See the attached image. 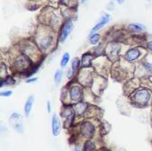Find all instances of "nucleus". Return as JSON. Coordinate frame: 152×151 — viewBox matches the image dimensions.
<instances>
[{"mask_svg": "<svg viewBox=\"0 0 152 151\" xmlns=\"http://www.w3.org/2000/svg\"><path fill=\"white\" fill-rule=\"evenodd\" d=\"M132 99L135 104H138L140 106L147 105L150 100V94L147 89L140 88L134 92Z\"/></svg>", "mask_w": 152, "mask_h": 151, "instance_id": "f257e3e1", "label": "nucleus"}, {"mask_svg": "<svg viewBox=\"0 0 152 151\" xmlns=\"http://www.w3.org/2000/svg\"><path fill=\"white\" fill-rule=\"evenodd\" d=\"M32 65L33 63L31 61V59L29 58L27 55H24V54L19 55L14 62L15 69L19 72H26L28 69H31Z\"/></svg>", "mask_w": 152, "mask_h": 151, "instance_id": "f03ea898", "label": "nucleus"}, {"mask_svg": "<svg viewBox=\"0 0 152 151\" xmlns=\"http://www.w3.org/2000/svg\"><path fill=\"white\" fill-rule=\"evenodd\" d=\"M81 135L87 139H91L96 134V127L94 123L90 120H85L80 125Z\"/></svg>", "mask_w": 152, "mask_h": 151, "instance_id": "7ed1b4c3", "label": "nucleus"}, {"mask_svg": "<svg viewBox=\"0 0 152 151\" xmlns=\"http://www.w3.org/2000/svg\"><path fill=\"white\" fill-rule=\"evenodd\" d=\"M10 123L12 124V126L17 132H19V133L23 132V120H22V116L20 114H18L16 112L13 113L10 117Z\"/></svg>", "mask_w": 152, "mask_h": 151, "instance_id": "20e7f679", "label": "nucleus"}, {"mask_svg": "<svg viewBox=\"0 0 152 151\" xmlns=\"http://www.w3.org/2000/svg\"><path fill=\"white\" fill-rule=\"evenodd\" d=\"M69 96L73 102L78 103L82 99V96H83L82 87L77 85H72L69 89Z\"/></svg>", "mask_w": 152, "mask_h": 151, "instance_id": "39448f33", "label": "nucleus"}, {"mask_svg": "<svg viewBox=\"0 0 152 151\" xmlns=\"http://www.w3.org/2000/svg\"><path fill=\"white\" fill-rule=\"evenodd\" d=\"M75 115V110L74 106L71 105H65L64 108L61 110V116L65 119V123H68L69 125L74 119Z\"/></svg>", "mask_w": 152, "mask_h": 151, "instance_id": "423d86ee", "label": "nucleus"}, {"mask_svg": "<svg viewBox=\"0 0 152 151\" xmlns=\"http://www.w3.org/2000/svg\"><path fill=\"white\" fill-rule=\"evenodd\" d=\"M72 27H73L72 21L71 20H68L65 23V24H64V26H63V28L61 30V33H60V34H59L58 40H59L60 42H64L66 41V39L68 38V36L69 35V34L71 32Z\"/></svg>", "mask_w": 152, "mask_h": 151, "instance_id": "0eeeda50", "label": "nucleus"}, {"mask_svg": "<svg viewBox=\"0 0 152 151\" xmlns=\"http://www.w3.org/2000/svg\"><path fill=\"white\" fill-rule=\"evenodd\" d=\"M51 130H52V134L54 136H58L61 131V126H60V122L59 119L57 114H53L52 120H51Z\"/></svg>", "mask_w": 152, "mask_h": 151, "instance_id": "6e6552de", "label": "nucleus"}, {"mask_svg": "<svg viewBox=\"0 0 152 151\" xmlns=\"http://www.w3.org/2000/svg\"><path fill=\"white\" fill-rule=\"evenodd\" d=\"M140 56V52L138 49L134 48V49H131L127 51L126 55H125V58L128 60V61L132 62L134 61L137 58H139V57Z\"/></svg>", "mask_w": 152, "mask_h": 151, "instance_id": "1a4fd4ad", "label": "nucleus"}, {"mask_svg": "<svg viewBox=\"0 0 152 151\" xmlns=\"http://www.w3.org/2000/svg\"><path fill=\"white\" fill-rule=\"evenodd\" d=\"M110 19H111V16H110L109 15H103L102 18H101V20H100V22L97 23L94 26V28L92 29V32H97L98 30H100L101 28H103V27L110 21Z\"/></svg>", "mask_w": 152, "mask_h": 151, "instance_id": "9d476101", "label": "nucleus"}, {"mask_svg": "<svg viewBox=\"0 0 152 151\" xmlns=\"http://www.w3.org/2000/svg\"><path fill=\"white\" fill-rule=\"evenodd\" d=\"M34 103V96H30L28 97V99L26 100L25 104H24V113H25L26 117H28L30 115V113H31Z\"/></svg>", "mask_w": 152, "mask_h": 151, "instance_id": "9b49d317", "label": "nucleus"}, {"mask_svg": "<svg viewBox=\"0 0 152 151\" xmlns=\"http://www.w3.org/2000/svg\"><path fill=\"white\" fill-rule=\"evenodd\" d=\"M92 59H93V55L91 53H85L82 56V59H81V66L85 69L89 68L91 66V62H92Z\"/></svg>", "mask_w": 152, "mask_h": 151, "instance_id": "f8f14e48", "label": "nucleus"}, {"mask_svg": "<svg viewBox=\"0 0 152 151\" xmlns=\"http://www.w3.org/2000/svg\"><path fill=\"white\" fill-rule=\"evenodd\" d=\"M88 105L87 104H84V103H77L76 105H74V109H75V112L77 115L81 116L83 115L86 112V109H87Z\"/></svg>", "mask_w": 152, "mask_h": 151, "instance_id": "ddd939ff", "label": "nucleus"}, {"mask_svg": "<svg viewBox=\"0 0 152 151\" xmlns=\"http://www.w3.org/2000/svg\"><path fill=\"white\" fill-rule=\"evenodd\" d=\"M84 151H96V146L92 139H88L84 145Z\"/></svg>", "mask_w": 152, "mask_h": 151, "instance_id": "4468645a", "label": "nucleus"}, {"mask_svg": "<svg viewBox=\"0 0 152 151\" xmlns=\"http://www.w3.org/2000/svg\"><path fill=\"white\" fill-rule=\"evenodd\" d=\"M15 84V80L12 77H5V79H2V81H1V86L12 85Z\"/></svg>", "mask_w": 152, "mask_h": 151, "instance_id": "2eb2a0df", "label": "nucleus"}, {"mask_svg": "<svg viewBox=\"0 0 152 151\" xmlns=\"http://www.w3.org/2000/svg\"><path fill=\"white\" fill-rule=\"evenodd\" d=\"M62 77H63V72L61 70H57L54 74V81L57 85H58L62 80Z\"/></svg>", "mask_w": 152, "mask_h": 151, "instance_id": "dca6fc26", "label": "nucleus"}, {"mask_svg": "<svg viewBox=\"0 0 152 151\" xmlns=\"http://www.w3.org/2000/svg\"><path fill=\"white\" fill-rule=\"evenodd\" d=\"M69 58H70L69 54L68 52H66V53L62 56L61 60H60V66H61L62 68H65V67L67 66V64L69 63Z\"/></svg>", "mask_w": 152, "mask_h": 151, "instance_id": "f3484780", "label": "nucleus"}, {"mask_svg": "<svg viewBox=\"0 0 152 151\" xmlns=\"http://www.w3.org/2000/svg\"><path fill=\"white\" fill-rule=\"evenodd\" d=\"M130 29L133 32H140L145 29V27L141 24H139V23H132L130 25Z\"/></svg>", "mask_w": 152, "mask_h": 151, "instance_id": "a211bd4d", "label": "nucleus"}, {"mask_svg": "<svg viewBox=\"0 0 152 151\" xmlns=\"http://www.w3.org/2000/svg\"><path fill=\"white\" fill-rule=\"evenodd\" d=\"M79 64H80V61H79V59L77 58H73L72 60V62H71V69L73 70V72L77 71L79 68Z\"/></svg>", "mask_w": 152, "mask_h": 151, "instance_id": "6ab92c4d", "label": "nucleus"}, {"mask_svg": "<svg viewBox=\"0 0 152 151\" xmlns=\"http://www.w3.org/2000/svg\"><path fill=\"white\" fill-rule=\"evenodd\" d=\"M99 40H100V35L99 34H93L92 36L89 38V42H90L91 44H96V43H98Z\"/></svg>", "mask_w": 152, "mask_h": 151, "instance_id": "aec40b11", "label": "nucleus"}, {"mask_svg": "<svg viewBox=\"0 0 152 151\" xmlns=\"http://www.w3.org/2000/svg\"><path fill=\"white\" fill-rule=\"evenodd\" d=\"M119 50H120V48H119L118 46H113V47L112 48L110 54L113 56V57H116V56L118 55V53H119Z\"/></svg>", "mask_w": 152, "mask_h": 151, "instance_id": "412c9836", "label": "nucleus"}, {"mask_svg": "<svg viewBox=\"0 0 152 151\" xmlns=\"http://www.w3.org/2000/svg\"><path fill=\"white\" fill-rule=\"evenodd\" d=\"M13 95V92L12 91H5V92H1V94H0V96H5V97H9L10 96Z\"/></svg>", "mask_w": 152, "mask_h": 151, "instance_id": "4be33fe9", "label": "nucleus"}, {"mask_svg": "<svg viewBox=\"0 0 152 151\" xmlns=\"http://www.w3.org/2000/svg\"><path fill=\"white\" fill-rule=\"evenodd\" d=\"M144 67H145V69H146L147 71H148L149 73L152 72V65H151L150 63H145V64H144Z\"/></svg>", "mask_w": 152, "mask_h": 151, "instance_id": "5701e85b", "label": "nucleus"}, {"mask_svg": "<svg viewBox=\"0 0 152 151\" xmlns=\"http://www.w3.org/2000/svg\"><path fill=\"white\" fill-rule=\"evenodd\" d=\"M73 73H74V72H73L72 69H69L68 71H67V77H68V78H70V77H72V74H73Z\"/></svg>", "mask_w": 152, "mask_h": 151, "instance_id": "b1692460", "label": "nucleus"}, {"mask_svg": "<svg viewBox=\"0 0 152 151\" xmlns=\"http://www.w3.org/2000/svg\"><path fill=\"white\" fill-rule=\"evenodd\" d=\"M47 111H48V112H51V105H50V101L47 102Z\"/></svg>", "mask_w": 152, "mask_h": 151, "instance_id": "393cba45", "label": "nucleus"}, {"mask_svg": "<svg viewBox=\"0 0 152 151\" xmlns=\"http://www.w3.org/2000/svg\"><path fill=\"white\" fill-rule=\"evenodd\" d=\"M37 80H38V78H36V77L30 78V79H28V80L26 81V83H34V82H36Z\"/></svg>", "mask_w": 152, "mask_h": 151, "instance_id": "a878e982", "label": "nucleus"}, {"mask_svg": "<svg viewBox=\"0 0 152 151\" xmlns=\"http://www.w3.org/2000/svg\"><path fill=\"white\" fill-rule=\"evenodd\" d=\"M148 48L152 51V42H149L148 43Z\"/></svg>", "mask_w": 152, "mask_h": 151, "instance_id": "bb28decb", "label": "nucleus"}, {"mask_svg": "<svg viewBox=\"0 0 152 151\" xmlns=\"http://www.w3.org/2000/svg\"><path fill=\"white\" fill-rule=\"evenodd\" d=\"M117 1H118V2H119L120 4H121V3H123V2L124 1V0H117Z\"/></svg>", "mask_w": 152, "mask_h": 151, "instance_id": "cd10ccee", "label": "nucleus"}, {"mask_svg": "<svg viewBox=\"0 0 152 151\" xmlns=\"http://www.w3.org/2000/svg\"><path fill=\"white\" fill-rule=\"evenodd\" d=\"M73 151H80V150H79L78 148H77V147H76V148H75V149H74Z\"/></svg>", "mask_w": 152, "mask_h": 151, "instance_id": "c85d7f7f", "label": "nucleus"}, {"mask_svg": "<svg viewBox=\"0 0 152 151\" xmlns=\"http://www.w3.org/2000/svg\"><path fill=\"white\" fill-rule=\"evenodd\" d=\"M81 1H82V3H85V2L86 1V0H81Z\"/></svg>", "mask_w": 152, "mask_h": 151, "instance_id": "c756f323", "label": "nucleus"}]
</instances>
